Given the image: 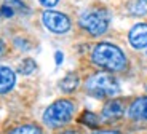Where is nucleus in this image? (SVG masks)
Wrapping results in <instances>:
<instances>
[{
  "label": "nucleus",
  "instance_id": "f257e3e1",
  "mask_svg": "<svg viewBox=\"0 0 147 134\" xmlns=\"http://www.w3.org/2000/svg\"><path fill=\"white\" fill-rule=\"evenodd\" d=\"M91 59L96 65H99L110 72L123 70L126 65V58L123 51L112 43H99L96 45L91 53Z\"/></svg>",
  "mask_w": 147,
  "mask_h": 134
},
{
  "label": "nucleus",
  "instance_id": "f03ea898",
  "mask_svg": "<svg viewBox=\"0 0 147 134\" xmlns=\"http://www.w3.org/2000/svg\"><path fill=\"white\" fill-rule=\"evenodd\" d=\"M74 102L69 99H59L53 102L43 113V121L50 128H59L69 123L74 115Z\"/></svg>",
  "mask_w": 147,
  "mask_h": 134
},
{
  "label": "nucleus",
  "instance_id": "7ed1b4c3",
  "mask_svg": "<svg viewBox=\"0 0 147 134\" xmlns=\"http://www.w3.org/2000/svg\"><path fill=\"white\" fill-rule=\"evenodd\" d=\"M86 90L96 98H112L120 93L118 81L109 73H96L86 81Z\"/></svg>",
  "mask_w": 147,
  "mask_h": 134
},
{
  "label": "nucleus",
  "instance_id": "20e7f679",
  "mask_svg": "<svg viewBox=\"0 0 147 134\" xmlns=\"http://www.w3.org/2000/svg\"><path fill=\"white\" fill-rule=\"evenodd\" d=\"M80 26L91 35H102L109 27V16L101 10L86 11L80 18Z\"/></svg>",
  "mask_w": 147,
  "mask_h": 134
},
{
  "label": "nucleus",
  "instance_id": "39448f33",
  "mask_svg": "<svg viewBox=\"0 0 147 134\" xmlns=\"http://www.w3.org/2000/svg\"><path fill=\"white\" fill-rule=\"evenodd\" d=\"M42 19H43V24L48 27V30H51L55 34H64L70 29L69 18L63 13H58V11H45Z\"/></svg>",
  "mask_w": 147,
  "mask_h": 134
},
{
  "label": "nucleus",
  "instance_id": "423d86ee",
  "mask_svg": "<svg viewBox=\"0 0 147 134\" xmlns=\"http://www.w3.org/2000/svg\"><path fill=\"white\" fill-rule=\"evenodd\" d=\"M129 43L136 50L147 46V24H136L129 30Z\"/></svg>",
  "mask_w": 147,
  "mask_h": 134
},
{
  "label": "nucleus",
  "instance_id": "0eeeda50",
  "mask_svg": "<svg viewBox=\"0 0 147 134\" xmlns=\"http://www.w3.org/2000/svg\"><path fill=\"white\" fill-rule=\"evenodd\" d=\"M128 116L131 120H136V121H147V96L138 98L129 105Z\"/></svg>",
  "mask_w": 147,
  "mask_h": 134
},
{
  "label": "nucleus",
  "instance_id": "6e6552de",
  "mask_svg": "<svg viewBox=\"0 0 147 134\" xmlns=\"http://www.w3.org/2000/svg\"><path fill=\"white\" fill-rule=\"evenodd\" d=\"M16 83V75L10 67L0 65V94H5L8 91H11V88Z\"/></svg>",
  "mask_w": 147,
  "mask_h": 134
},
{
  "label": "nucleus",
  "instance_id": "1a4fd4ad",
  "mask_svg": "<svg viewBox=\"0 0 147 134\" xmlns=\"http://www.w3.org/2000/svg\"><path fill=\"white\" fill-rule=\"evenodd\" d=\"M121 113H123V104H121L120 101L107 102V104L104 105V109H102V116L107 118V120L118 118V116H121Z\"/></svg>",
  "mask_w": 147,
  "mask_h": 134
},
{
  "label": "nucleus",
  "instance_id": "9d476101",
  "mask_svg": "<svg viewBox=\"0 0 147 134\" xmlns=\"http://www.w3.org/2000/svg\"><path fill=\"white\" fill-rule=\"evenodd\" d=\"M59 86H61V90H63L64 93H72V91L78 86V78L74 75V73H70V75H67L66 78L59 83Z\"/></svg>",
  "mask_w": 147,
  "mask_h": 134
},
{
  "label": "nucleus",
  "instance_id": "9b49d317",
  "mask_svg": "<svg viewBox=\"0 0 147 134\" xmlns=\"http://www.w3.org/2000/svg\"><path fill=\"white\" fill-rule=\"evenodd\" d=\"M8 134H42V131L35 125H22V126H18L15 129H11Z\"/></svg>",
  "mask_w": 147,
  "mask_h": 134
},
{
  "label": "nucleus",
  "instance_id": "f8f14e48",
  "mask_svg": "<svg viewBox=\"0 0 147 134\" xmlns=\"http://www.w3.org/2000/svg\"><path fill=\"white\" fill-rule=\"evenodd\" d=\"M129 11H131L133 15H136V16L146 15V13H147V2H144V0L133 2V3L129 5Z\"/></svg>",
  "mask_w": 147,
  "mask_h": 134
},
{
  "label": "nucleus",
  "instance_id": "ddd939ff",
  "mask_svg": "<svg viewBox=\"0 0 147 134\" xmlns=\"http://www.w3.org/2000/svg\"><path fill=\"white\" fill-rule=\"evenodd\" d=\"M80 121L83 125H86V126H90V128L98 126V118H96V115H94V113H91V112H85L83 115H82Z\"/></svg>",
  "mask_w": 147,
  "mask_h": 134
},
{
  "label": "nucleus",
  "instance_id": "4468645a",
  "mask_svg": "<svg viewBox=\"0 0 147 134\" xmlns=\"http://www.w3.org/2000/svg\"><path fill=\"white\" fill-rule=\"evenodd\" d=\"M34 70H35V62L32 59H26V61H22L21 65H19V72L24 73V75H29Z\"/></svg>",
  "mask_w": 147,
  "mask_h": 134
},
{
  "label": "nucleus",
  "instance_id": "2eb2a0df",
  "mask_svg": "<svg viewBox=\"0 0 147 134\" xmlns=\"http://www.w3.org/2000/svg\"><path fill=\"white\" fill-rule=\"evenodd\" d=\"M0 13H2L3 16H7V18H10V16L15 15V10H13L11 7H8V5H3V7L0 8Z\"/></svg>",
  "mask_w": 147,
  "mask_h": 134
},
{
  "label": "nucleus",
  "instance_id": "dca6fc26",
  "mask_svg": "<svg viewBox=\"0 0 147 134\" xmlns=\"http://www.w3.org/2000/svg\"><path fill=\"white\" fill-rule=\"evenodd\" d=\"M43 7H47V8H51V7H55L56 3H58L59 0H38Z\"/></svg>",
  "mask_w": 147,
  "mask_h": 134
},
{
  "label": "nucleus",
  "instance_id": "f3484780",
  "mask_svg": "<svg viewBox=\"0 0 147 134\" xmlns=\"http://www.w3.org/2000/svg\"><path fill=\"white\" fill-rule=\"evenodd\" d=\"M91 134H121V133H118V131H94Z\"/></svg>",
  "mask_w": 147,
  "mask_h": 134
},
{
  "label": "nucleus",
  "instance_id": "a211bd4d",
  "mask_svg": "<svg viewBox=\"0 0 147 134\" xmlns=\"http://www.w3.org/2000/svg\"><path fill=\"white\" fill-rule=\"evenodd\" d=\"M5 53V43H3V40H0V56Z\"/></svg>",
  "mask_w": 147,
  "mask_h": 134
},
{
  "label": "nucleus",
  "instance_id": "6ab92c4d",
  "mask_svg": "<svg viewBox=\"0 0 147 134\" xmlns=\"http://www.w3.org/2000/svg\"><path fill=\"white\" fill-rule=\"evenodd\" d=\"M61 61H63V55H61V53H56V62L61 64Z\"/></svg>",
  "mask_w": 147,
  "mask_h": 134
},
{
  "label": "nucleus",
  "instance_id": "aec40b11",
  "mask_svg": "<svg viewBox=\"0 0 147 134\" xmlns=\"http://www.w3.org/2000/svg\"><path fill=\"white\" fill-rule=\"evenodd\" d=\"M59 134H80V133H77V131H72V129H67V131H63V133H59Z\"/></svg>",
  "mask_w": 147,
  "mask_h": 134
},
{
  "label": "nucleus",
  "instance_id": "412c9836",
  "mask_svg": "<svg viewBox=\"0 0 147 134\" xmlns=\"http://www.w3.org/2000/svg\"><path fill=\"white\" fill-rule=\"evenodd\" d=\"M144 2H147V0H144Z\"/></svg>",
  "mask_w": 147,
  "mask_h": 134
}]
</instances>
